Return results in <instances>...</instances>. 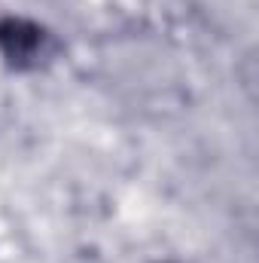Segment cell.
Masks as SVG:
<instances>
[{
	"label": "cell",
	"mask_w": 259,
	"mask_h": 263,
	"mask_svg": "<svg viewBox=\"0 0 259 263\" xmlns=\"http://www.w3.org/2000/svg\"><path fill=\"white\" fill-rule=\"evenodd\" d=\"M40 43H43V34L25 22H6L0 25V46L3 52L12 59V62H28L40 52Z\"/></svg>",
	"instance_id": "obj_1"
}]
</instances>
